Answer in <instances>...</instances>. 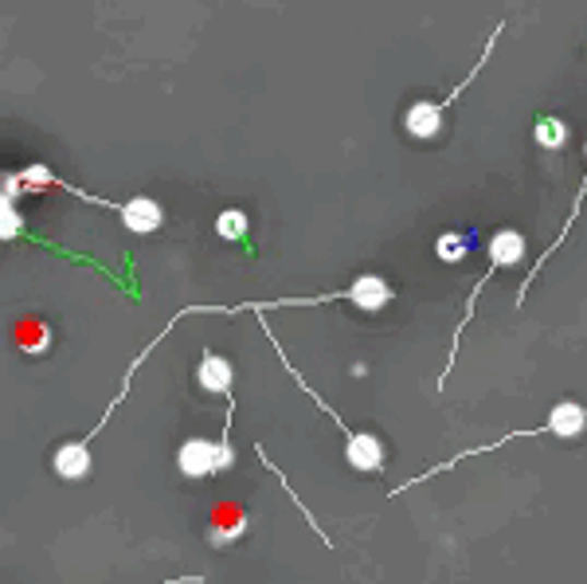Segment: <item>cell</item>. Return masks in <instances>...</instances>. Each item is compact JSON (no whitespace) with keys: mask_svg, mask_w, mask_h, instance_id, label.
<instances>
[{"mask_svg":"<svg viewBox=\"0 0 587 584\" xmlns=\"http://www.w3.org/2000/svg\"><path fill=\"white\" fill-rule=\"evenodd\" d=\"M584 153H587V142H584ZM584 197H587V173H584V185H579V189H576V200H572V212H568V220H564V227H560V236L552 240V244H549V252H544L541 259H537V267H532V271H529V279H525V283H521V294H517V306H521V302H525V294H529V287L537 283V275L544 271V264H549L552 255H556L560 247H564V240H568L572 224H576V220H579V208H584Z\"/></svg>","mask_w":587,"mask_h":584,"instance_id":"ba28073f","label":"cell"},{"mask_svg":"<svg viewBox=\"0 0 587 584\" xmlns=\"http://www.w3.org/2000/svg\"><path fill=\"white\" fill-rule=\"evenodd\" d=\"M20 236H28V232H24V217L12 208L9 197H0V240L9 244V240H20Z\"/></svg>","mask_w":587,"mask_h":584,"instance_id":"5bb4252c","label":"cell"},{"mask_svg":"<svg viewBox=\"0 0 587 584\" xmlns=\"http://www.w3.org/2000/svg\"><path fill=\"white\" fill-rule=\"evenodd\" d=\"M16 346L24 349V353H47V326L36 318H24L16 322Z\"/></svg>","mask_w":587,"mask_h":584,"instance_id":"4fadbf2b","label":"cell"},{"mask_svg":"<svg viewBox=\"0 0 587 584\" xmlns=\"http://www.w3.org/2000/svg\"><path fill=\"white\" fill-rule=\"evenodd\" d=\"M196 385L204 388V393H212V396H227L232 400V388H235V369H232V361L227 358H220L215 349H204L200 353V365H196Z\"/></svg>","mask_w":587,"mask_h":584,"instance_id":"8992f818","label":"cell"},{"mask_svg":"<svg viewBox=\"0 0 587 584\" xmlns=\"http://www.w3.org/2000/svg\"><path fill=\"white\" fill-rule=\"evenodd\" d=\"M517 259H525V236H521V232H513V227H502V232H494V240H490V264H485V271H482V279H478V283H474V291H470V299H467V314L458 318L455 334H450V358H447V369H443V377H438V388L447 385L450 365H455V358H458V341H462L467 326H470V322H474V306H478V294H482V287L490 283V279H494L497 267L517 264Z\"/></svg>","mask_w":587,"mask_h":584,"instance_id":"277c9868","label":"cell"},{"mask_svg":"<svg viewBox=\"0 0 587 584\" xmlns=\"http://www.w3.org/2000/svg\"><path fill=\"white\" fill-rule=\"evenodd\" d=\"M259 326H262V334H267V341H271V346H274V353H279V358H282L286 373H290V377H294V385H298L302 393H306L309 400H314V405L321 408V412H326L329 420H333L337 432L345 435V459H349V467H353V471H361V475H376V471H384V459H388V452H384V443L376 440L373 432H353V428H349L345 420L337 416V408H329L326 400L317 396V388L309 385L306 377H302L298 369H294V361L286 358V349L279 346V338H274V330H271V322H267V314H259Z\"/></svg>","mask_w":587,"mask_h":584,"instance_id":"7a4b0ae2","label":"cell"},{"mask_svg":"<svg viewBox=\"0 0 587 584\" xmlns=\"http://www.w3.org/2000/svg\"><path fill=\"white\" fill-rule=\"evenodd\" d=\"M161 584H204V576H173V581H161Z\"/></svg>","mask_w":587,"mask_h":584,"instance_id":"2e32d148","label":"cell"},{"mask_svg":"<svg viewBox=\"0 0 587 584\" xmlns=\"http://www.w3.org/2000/svg\"><path fill=\"white\" fill-rule=\"evenodd\" d=\"M467 244H470V236H438V244H435V255L443 259V264H450V259H462L467 255Z\"/></svg>","mask_w":587,"mask_h":584,"instance_id":"9a60e30c","label":"cell"},{"mask_svg":"<svg viewBox=\"0 0 587 584\" xmlns=\"http://www.w3.org/2000/svg\"><path fill=\"white\" fill-rule=\"evenodd\" d=\"M247 232H251V220H247V212H239V208H224V212L215 217V236L227 240V244H247Z\"/></svg>","mask_w":587,"mask_h":584,"instance_id":"8fae6325","label":"cell"},{"mask_svg":"<svg viewBox=\"0 0 587 584\" xmlns=\"http://www.w3.org/2000/svg\"><path fill=\"white\" fill-rule=\"evenodd\" d=\"M396 299V291L388 287V279H380V275H361L356 283H349L345 291H329V294H314V299H271V302H239V306H185L180 314H173L168 318V330L177 326L180 318H188V314H239V311H255V314H271V311H282V306H326V302H353L356 311H364V314H376V311H384L388 302ZM168 330H161L157 338H153V346H145L138 353V361H133L130 369H126V377H121V388H118V396L110 400V408H106V416L98 420V428L91 432V440H98V432L106 428V420L114 416V408H121V400L130 396V381L138 377V369L145 365V358H150L153 349L161 346V341L168 338Z\"/></svg>","mask_w":587,"mask_h":584,"instance_id":"6da1fadb","label":"cell"},{"mask_svg":"<svg viewBox=\"0 0 587 584\" xmlns=\"http://www.w3.org/2000/svg\"><path fill=\"white\" fill-rule=\"evenodd\" d=\"M121 224L130 227V232H138V236H150V232H157L161 224H165V212H161V205L153 197H130L121 200Z\"/></svg>","mask_w":587,"mask_h":584,"instance_id":"52a82bcc","label":"cell"},{"mask_svg":"<svg viewBox=\"0 0 587 584\" xmlns=\"http://www.w3.org/2000/svg\"><path fill=\"white\" fill-rule=\"evenodd\" d=\"M537 145L541 150H560V145L568 142V126H564V118H556V114H537Z\"/></svg>","mask_w":587,"mask_h":584,"instance_id":"7c38bea8","label":"cell"},{"mask_svg":"<svg viewBox=\"0 0 587 584\" xmlns=\"http://www.w3.org/2000/svg\"><path fill=\"white\" fill-rule=\"evenodd\" d=\"M403 130H408V138H420V142L438 138V130H443V110H438V103H431V98L411 103L408 114H403Z\"/></svg>","mask_w":587,"mask_h":584,"instance_id":"9c48e42d","label":"cell"},{"mask_svg":"<svg viewBox=\"0 0 587 584\" xmlns=\"http://www.w3.org/2000/svg\"><path fill=\"white\" fill-rule=\"evenodd\" d=\"M232 416H235V396L227 405V420H224V435L220 440H204V435H192V440L180 443L177 452V467L188 479H208V475L227 471L235 463V447H232Z\"/></svg>","mask_w":587,"mask_h":584,"instance_id":"5b68a950","label":"cell"},{"mask_svg":"<svg viewBox=\"0 0 587 584\" xmlns=\"http://www.w3.org/2000/svg\"><path fill=\"white\" fill-rule=\"evenodd\" d=\"M51 467H56L59 479L67 482H79L91 475V443L75 440V443H63V447H56V459H51Z\"/></svg>","mask_w":587,"mask_h":584,"instance_id":"30bf717a","label":"cell"},{"mask_svg":"<svg viewBox=\"0 0 587 584\" xmlns=\"http://www.w3.org/2000/svg\"><path fill=\"white\" fill-rule=\"evenodd\" d=\"M584 428H587V408L584 405H576V400H560V405H552L549 408V416H544V424L541 428H521V432H509V435H502V440H494V443H485V447H467V452H458V455H450L447 463H435L431 471H420L415 479H408L403 487H396L391 494H403V490H411V487H420V482H427V479H435V475H443V471H450V467H458L462 459H470V455H482V452H497L502 443H509V440H529V435H560V440H576V435H584Z\"/></svg>","mask_w":587,"mask_h":584,"instance_id":"3957f363","label":"cell"}]
</instances>
